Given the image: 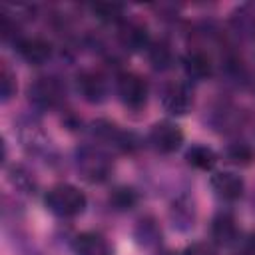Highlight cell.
Listing matches in <instances>:
<instances>
[{
    "mask_svg": "<svg viewBox=\"0 0 255 255\" xmlns=\"http://www.w3.org/2000/svg\"><path fill=\"white\" fill-rule=\"evenodd\" d=\"M44 203L58 217H76L86 209L88 199L80 187L72 183H56L46 191Z\"/></svg>",
    "mask_w": 255,
    "mask_h": 255,
    "instance_id": "6da1fadb",
    "label": "cell"
},
{
    "mask_svg": "<svg viewBox=\"0 0 255 255\" xmlns=\"http://www.w3.org/2000/svg\"><path fill=\"white\" fill-rule=\"evenodd\" d=\"M76 165L80 175L90 183H102L112 173V159L100 147L82 145L76 151Z\"/></svg>",
    "mask_w": 255,
    "mask_h": 255,
    "instance_id": "7a4b0ae2",
    "label": "cell"
},
{
    "mask_svg": "<svg viewBox=\"0 0 255 255\" xmlns=\"http://www.w3.org/2000/svg\"><path fill=\"white\" fill-rule=\"evenodd\" d=\"M64 98V88L54 76H38L28 86V100L38 110H54Z\"/></svg>",
    "mask_w": 255,
    "mask_h": 255,
    "instance_id": "3957f363",
    "label": "cell"
},
{
    "mask_svg": "<svg viewBox=\"0 0 255 255\" xmlns=\"http://www.w3.org/2000/svg\"><path fill=\"white\" fill-rule=\"evenodd\" d=\"M118 96L126 108L139 110L147 102V84L139 74L133 72H122L118 76Z\"/></svg>",
    "mask_w": 255,
    "mask_h": 255,
    "instance_id": "277c9868",
    "label": "cell"
},
{
    "mask_svg": "<svg viewBox=\"0 0 255 255\" xmlns=\"http://www.w3.org/2000/svg\"><path fill=\"white\" fill-rule=\"evenodd\" d=\"M149 143L159 153H173L183 143V131L173 122H167V120L157 122L149 129Z\"/></svg>",
    "mask_w": 255,
    "mask_h": 255,
    "instance_id": "5b68a950",
    "label": "cell"
},
{
    "mask_svg": "<svg viewBox=\"0 0 255 255\" xmlns=\"http://www.w3.org/2000/svg\"><path fill=\"white\" fill-rule=\"evenodd\" d=\"M76 86H78V92L80 96L90 102V104H100L104 102L106 98V92H108V86H106V78L96 72V70H82L78 76H76Z\"/></svg>",
    "mask_w": 255,
    "mask_h": 255,
    "instance_id": "8992f818",
    "label": "cell"
},
{
    "mask_svg": "<svg viewBox=\"0 0 255 255\" xmlns=\"http://www.w3.org/2000/svg\"><path fill=\"white\" fill-rule=\"evenodd\" d=\"M161 104H163V110L169 116H185L193 106V98H191V92L187 90V86L169 84L163 90Z\"/></svg>",
    "mask_w": 255,
    "mask_h": 255,
    "instance_id": "52a82bcc",
    "label": "cell"
},
{
    "mask_svg": "<svg viewBox=\"0 0 255 255\" xmlns=\"http://www.w3.org/2000/svg\"><path fill=\"white\" fill-rule=\"evenodd\" d=\"M209 183H211L213 191H215L221 199H225V201H235V199H239V197L243 195V189H245L243 179H241L237 173H233V171H217V173L211 175Z\"/></svg>",
    "mask_w": 255,
    "mask_h": 255,
    "instance_id": "ba28073f",
    "label": "cell"
},
{
    "mask_svg": "<svg viewBox=\"0 0 255 255\" xmlns=\"http://www.w3.org/2000/svg\"><path fill=\"white\" fill-rule=\"evenodd\" d=\"M18 54L28 62V64H44L52 56V44L40 36L24 38L18 42Z\"/></svg>",
    "mask_w": 255,
    "mask_h": 255,
    "instance_id": "9c48e42d",
    "label": "cell"
},
{
    "mask_svg": "<svg viewBox=\"0 0 255 255\" xmlns=\"http://www.w3.org/2000/svg\"><path fill=\"white\" fill-rule=\"evenodd\" d=\"M211 237L219 245H229L237 239V221L231 213H217L211 221Z\"/></svg>",
    "mask_w": 255,
    "mask_h": 255,
    "instance_id": "30bf717a",
    "label": "cell"
},
{
    "mask_svg": "<svg viewBox=\"0 0 255 255\" xmlns=\"http://www.w3.org/2000/svg\"><path fill=\"white\" fill-rule=\"evenodd\" d=\"M74 255H110V247L100 233L84 231L74 239Z\"/></svg>",
    "mask_w": 255,
    "mask_h": 255,
    "instance_id": "8fae6325",
    "label": "cell"
},
{
    "mask_svg": "<svg viewBox=\"0 0 255 255\" xmlns=\"http://www.w3.org/2000/svg\"><path fill=\"white\" fill-rule=\"evenodd\" d=\"M120 42L128 50H143L149 46V36H147L145 26L135 24V22H128L120 30Z\"/></svg>",
    "mask_w": 255,
    "mask_h": 255,
    "instance_id": "7c38bea8",
    "label": "cell"
},
{
    "mask_svg": "<svg viewBox=\"0 0 255 255\" xmlns=\"http://www.w3.org/2000/svg\"><path fill=\"white\" fill-rule=\"evenodd\" d=\"M183 70L193 80H203L211 74V60L203 52H189L183 58Z\"/></svg>",
    "mask_w": 255,
    "mask_h": 255,
    "instance_id": "4fadbf2b",
    "label": "cell"
},
{
    "mask_svg": "<svg viewBox=\"0 0 255 255\" xmlns=\"http://www.w3.org/2000/svg\"><path fill=\"white\" fill-rule=\"evenodd\" d=\"M185 159H187L189 165H193L195 169H203V171L213 169L215 163H217L215 151L207 145H191L185 153Z\"/></svg>",
    "mask_w": 255,
    "mask_h": 255,
    "instance_id": "5bb4252c",
    "label": "cell"
},
{
    "mask_svg": "<svg viewBox=\"0 0 255 255\" xmlns=\"http://www.w3.org/2000/svg\"><path fill=\"white\" fill-rule=\"evenodd\" d=\"M147 60H149V64H151L153 70H167L171 66V60H173L169 44L163 42V40L151 42L147 46Z\"/></svg>",
    "mask_w": 255,
    "mask_h": 255,
    "instance_id": "9a60e30c",
    "label": "cell"
},
{
    "mask_svg": "<svg viewBox=\"0 0 255 255\" xmlns=\"http://www.w3.org/2000/svg\"><path fill=\"white\" fill-rule=\"evenodd\" d=\"M8 177H10L12 185H14L18 191L28 193V195H32V193L36 191V181H34V177L30 175V171H28L26 167H22V165H12V167L8 169Z\"/></svg>",
    "mask_w": 255,
    "mask_h": 255,
    "instance_id": "2e32d148",
    "label": "cell"
},
{
    "mask_svg": "<svg viewBox=\"0 0 255 255\" xmlns=\"http://www.w3.org/2000/svg\"><path fill=\"white\" fill-rule=\"evenodd\" d=\"M110 203L120 209V211H126V209H131L135 203H137V193L131 189V187H116L112 193H110Z\"/></svg>",
    "mask_w": 255,
    "mask_h": 255,
    "instance_id": "e0dca14e",
    "label": "cell"
},
{
    "mask_svg": "<svg viewBox=\"0 0 255 255\" xmlns=\"http://www.w3.org/2000/svg\"><path fill=\"white\" fill-rule=\"evenodd\" d=\"M92 10L104 22H118L124 16V6L122 4H112V2H98V4L92 6Z\"/></svg>",
    "mask_w": 255,
    "mask_h": 255,
    "instance_id": "ac0fdd59",
    "label": "cell"
},
{
    "mask_svg": "<svg viewBox=\"0 0 255 255\" xmlns=\"http://www.w3.org/2000/svg\"><path fill=\"white\" fill-rule=\"evenodd\" d=\"M227 157H229V161H233L235 165H249V163H253V159H255V151H253L247 143H233V145H229V149H227Z\"/></svg>",
    "mask_w": 255,
    "mask_h": 255,
    "instance_id": "d6986e66",
    "label": "cell"
},
{
    "mask_svg": "<svg viewBox=\"0 0 255 255\" xmlns=\"http://www.w3.org/2000/svg\"><path fill=\"white\" fill-rule=\"evenodd\" d=\"M0 94H2V102H8L16 94V76L6 62H2L0 66Z\"/></svg>",
    "mask_w": 255,
    "mask_h": 255,
    "instance_id": "ffe728a7",
    "label": "cell"
},
{
    "mask_svg": "<svg viewBox=\"0 0 255 255\" xmlns=\"http://www.w3.org/2000/svg\"><path fill=\"white\" fill-rule=\"evenodd\" d=\"M159 229H157V225L151 221V219H141L139 221V225H137V239H139V243H143V245H153L157 239H159Z\"/></svg>",
    "mask_w": 255,
    "mask_h": 255,
    "instance_id": "44dd1931",
    "label": "cell"
},
{
    "mask_svg": "<svg viewBox=\"0 0 255 255\" xmlns=\"http://www.w3.org/2000/svg\"><path fill=\"white\" fill-rule=\"evenodd\" d=\"M231 22H233L235 30H239V32H253L255 30V16L247 14L245 10H239V14H235Z\"/></svg>",
    "mask_w": 255,
    "mask_h": 255,
    "instance_id": "7402d4cb",
    "label": "cell"
},
{
    "mask_svg": "<svg viewBox=\"0 0 255 255\" xmlns=\"http://www.w3.org/2000/svg\"><path fill=\"white\" fill-rule=\"evenodd\" d=\"M181 255H217L215 249L209 245V243H203V241H197V243H191L185 247V251Z\"/></svg>",
    "mask_w": 255,
    "mask_h": 255,
    "instance_id": "603a6c76",
    "label": "cell"
},
{
    "mask_svg": "<svg viewBox=\"0 0 255 255\" xmlns=\"http://www.w3.org/2000/svg\"><path fill=\"white\" fill-rule=\"evenodd\" d=\"M245 255H255V233L249 237V241L245 245Z\"/></svg>",
    "mask_w": 255,
    "mask_h": 255,
    "instance_id": "cb8c5ba5",
    "label": "cell"
},
{
    "mask_svg": "<svg viewBox=\"0 0 255 255\" xmlns=\"http://www.w3.org/2000/svg\"><path fill=\"white\" fill-rule=\"evenodd\" d=\"M159 255H179V253H177V251H173V249H163Z\"/></svg>",
    "mask_w": 255,
    "mask_h": 255,
    "instance_id": "d4e9b609",
    "label": "cell"
}]
</instances>
